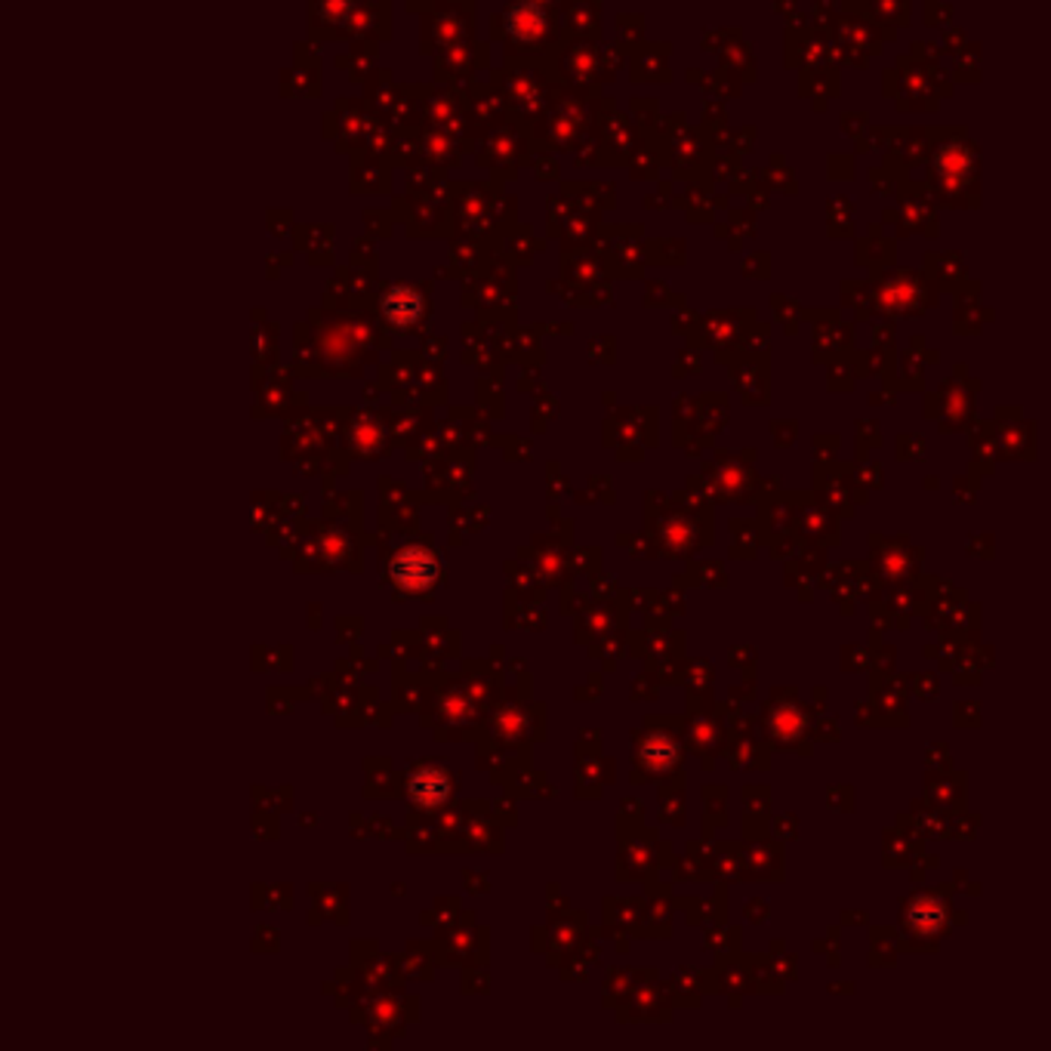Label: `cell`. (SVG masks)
Returning <instances> with one entry per match:
<instances>
[{"mask_svg":"<svg viewBox=\"0 0 1051 1051\" xmlns=\"http://www.w3.org/2000/svg\"><path fill=\"white\" fill-rule=\"evenodd\" d=\"M564 75L573 80H592L599 75V53L586 41H577L573 47L564 49Z\"/></svg>","mask_w":1051,"mask_h":1051,"instance_id":"9","label":"cell"},{"mask_svg":"<svg viewBox=\"0 0 1051 1051\" xmlns=\"http://www.w3.org/2000/svg\"><path fill=\"white\" fill-rule=\"evenodd\" d=\"M380 312L385 324H392L395 331H411L426 315V297L420 287L392 284L380 297Z\"/></svg>","mask_w":1051,"mask_h":1051,"instance_id":"4","label":"cell"},{"mask_svg":"<svg viewBox=\"0 0 1051 1051\" xmlns=\"http://www.w3.org/2000/svg\"><path fill=\"white\" fill-rule=\"evenodd\" d=\"M808 722H802L796 706H778L774 713H771V734L774 737H781V740H793L802 734Z\"/></svg>","mask_w":1051,"mask_h":1051,"instance_id":"10","label":"cell"},{"mask_svg":"<svg viewBox=\"0 0 1051 1051\" xmlns=\"http://www.w3.org/2000/svg\"><path fill=\"white\" fill-rule=\"evenodd\" d=\"M638 768L645 771V774H667L672 771L679 759H682V752H679V743L669 737V734L653 731L648 737H641V743H638Z\"/></svg>","mask_w":1051,"mask_h":1051,"instance_id":"8","label":"cell"},{"mask_svg":"<svg viewBox=\"0 0 1051 1051\" xmlns=\"http://www.w3.org/2000/svg\"><path fill=\"white\" fill-rule=\"evenodd\" d=\"M558 25L549 16V10L534 3V0H512L503 10V34H506V49L515 56L527 53H546L556 44Z\"/></svg>","mask_w":1051,"mask_h":1051,"instance_id":"2","label":"cell"},{"mask_svg":"<svg viewBox=\"0 0 1051 1051\" xmlns=\"http://www.w3.org/2000/svg\"><path fill=\"white\" fill-rule=\"evenodd\" d=\"M450 793H454V778L441 764H423L407 781V796L414 798L420 808H438L450 798Z\"/></svg>","mask_w":1051,"mask_h":1051,"instance_id":"5","label":"cell"},{"mask_svg":"<svg viewBox=\"0 0 1051 1051\" xmlns=\"http://www.w3.org/2000/svg\"><path fill=\"white\" fill-rule=\"evenodd\" d=\"M977 174H981L977 148L965 143L962 136L940 143L928 160V182L947 204H974Z\"/></svg>","mask_w":1051,"mask_h":1051,"instance_id":"1","label":"cell"},{"mask_svg":"<svg viewBox=\"0 0 1051 1051\" xmlns=\"http://www.w3.org/2000/svg\"><path fill=\"white\" fill-rule=\"evenodd\" d=\"M534 3H540V7H546V10H552V7H558V0H534Z\"/></svg>","mask_w":1051,"mask_h":1051,"instance_id":"11","label":"cell"},{"mask_svg":"<svg viewBox=\"0 0 1051 1051\" xmlns=\"http://www.w3.org/2000/svg\"><path fill=\"white\" fill-rule=\"evenodd\" d=\"M389 577L399 590L420 595V592L435 590V583L441 580V564H438V556L426 546H407L392 558Z\"/></svg>","mask_w":1051,"mask_h":1051,"instance_id":"3","label":"cell"},{"mask_svg":"<svg viewBox=\"0 0 1051 1051\" xmlns=\"http://www.w3.org/2000/svg\"><path fill=\"white\" fill-rule=\"evenodd\" d=\"M904 925L913 938H938L947 925V904L938 894H916L904 909Z\"/></svg>","mask_w":1051,"mask_h":1051,"instance_id":"6","label":"cell"},{"mask_svg":"<svg viewBox=\"0 0 1051 1051\" xmlns=\"http://www.w3.org/2000/svg\"><path fill=\"white\" fill-rule=\"evenodd\" d=\"M506 78H510L506 80V99H510L512 112L530 118V114H540L546 109V93H543V80L537 71L515 68Z\"/></svg>","mask_w":1051,"mask_h":1051,"instance_id":"7","label":"cell"}]
</instances>
